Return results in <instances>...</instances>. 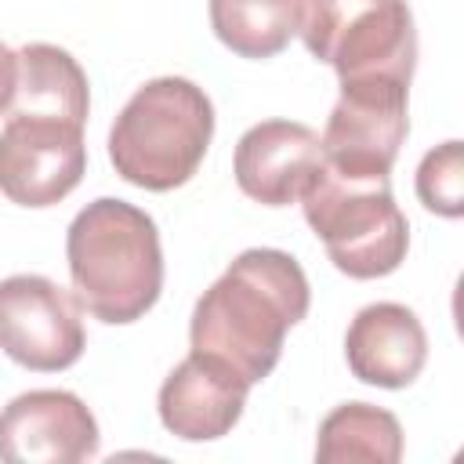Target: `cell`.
I'll return each mask as SVG.
<instances>
[{
	"label": "cell",
	"mask_w": 464,
	"mask_h": 464,
	"mask_svg": "<svg viewBox=\"0 0 464 464\" xmlns=\"http://www.w3.org/2000/svg\"><path fill=\"white\" fill-rule=\"evenodd\" d=\"M308 304L312 286L297 257L276 246H250L196 301L188 323L192 352L257 384L276 370L283 337L308 315Z\"/></svg>",
	"instance_id": "obj_1"
},
{
	"label": "cell",
	"mask_w": 464,
	"mask_h": 464,
	"mask_svg": "<svg viewBox=\"0 0 464 464\" xmlns=\"http://www.w3.org/2000/svg\"><path fill=\"white\" fill-rule=\"evenodd\" d=\"M72 294L102 323L141 319L163 290V246L156 221L116 196L87 203L65 236Z\"/></svg>",
	"instance_id": "obj_2"
},
{
	"label": "cell",
	"mask_w": 464,
	"mask_h": 464,
	"mask_svg": "<svg viewBox=\"0 0 464 464\" xmlns=\"http://www.w3.org/2000/svg\"><path fill=\"white\" fill-rule=\"evenodd\" d=\"M214 138V105L185 76H156L138 87L109 130L116 174L149 192L185 185Z\"/></svg>",
	"instance_id": "obj_3"
},
{
	"label": "cell",
	"mask_w": 464,
	"mask_h": 464,
	"mask_svg": "<svg viewBox=\"0 0 464 464\" xmlns=\"http://www.w3.org/2000/svg\"><path fill=\"white\" fill-rule=\"evenodd\" d=\"M301 210L337 272L352 279L392 276L406 257L410 225L392 196L388 174H341L323 160L301 192Z\"/></svg>",
	"instance_id": "obj_4"
},
{
	"label": "cell",
	"mask_w": 464,
	"mask_h": 464,
	"mask_svg": "<svg viewBox=\"0 0 464 464\" xmlns=\"http://www.w3.org/2000/svg\"><path fill=\"white\" fill-rule=\"evenodd\" d=\"M297 33L341 80H413L417 29L406 0H297Z\"/></svg>",
	"instance_id": "obj_5"
},
{
	"label": "cell",
	"mask_w": 464,
	"mask_h": 464,
	"mask_svg": "<svg viewBox=\"0 0 464 464\" xmlns=\"http://www.w3.org/2000/svg\"><path fill=\"white\" fill-rule=\"evenodd\" d=\"M410 80L399 76H359L341 80L337 105L330 109L326 130L319 138L323 160L341 174L381 178L392 174V163L406 141Z\"/></svg>",
	"instance_id": "obj_6"
},
{
	"label": "cell",
	"mask_w": 464,
	"mask_h": 464,
	"mask_svg": "<svg viewBox=\"0 0 464 464\" xmlns=\"http://www.w3.org/2000/svg\"><path fill=\"white\" fill-rule=\"evenodd\" d=\"M83 123L44 112H7L0 130V192L11 203L54 207L83 181Z\"/></svg>",
	"instance_id": "obj_7"
},
{
	"label": "cell",
	"mask_w": 464,
	"mask_h": 464,
	"mask_svg": "<svg viewBox=\"0 0 464 464\" xmlns=\"http://www.w3.org/2000/svg\"><path fill=\"white\" fill-rule=\"evenodd\" d=\"M0 348L25 370L72 366L87 348L76 294L33 272L0 279Z\"/></svg>",
	"instance_id": "obj_8"
},
{
	"label": "cell",
	"mask_w": 464,
	"mask_h": 464,
	"mask_svg": "<svg viewBox=\"0 0 464 464\" xmlns=\"http://www.w3.org/2000/svg\"><path fill=\"white\" fill-rule=\"evenodd\" d=\"M98 439L87 402L62 388L22 392L0 410L4 464H80L98 457Z\"/></svg>",
	"instance_id": "obj_9"
},
{
	"label": "cell",
	"mask_w": 464,
	"mask_h": 464,
	"mask_svg": "<svg viewBox=\"0 0 464 464\" xmlns=\"http://www.w3.org/2000/svg\"><path fill=\"white\" fill-rule=\"evenodd\" d=\"M319 163L323 145L312 127L294 120H261L236 141L232 174L250 199L265 207H290L301 199Z\"/></svg>",
	"instance_id": "obj_10"
},
{
	"label": "cell",
	"mask_w": 464,
	"mask_h": 464,
	"mask_svg": "<svg viewBox=\"0 0 464 464\" xmlns=\"http://www.w3.org/2000/svg\"><path fill=\"white\" fill-rule=\"evenodd\" d=\"M250 384L210 355L188 352L160 384V420L185 442H210L236 428Z\"/></svg>",
	"instance_id": "obj_11"
},
{
	"label": "cell",
	"mask_w": 464,
	"mask_h": 464,
	"mask_svg": "<svg viewBox=\"0 0 464 464\" xmlns=\"http://www.w3.org/2000/svg\"><path fill=\"white\" fill-rule=\"evenodd\" d=\"M344 359L362 384L406 388L428 362V334L406 304L377 301L355 312L344 334Z\"/></svg>",
	"instance_id": "obj_12"
},
{
	"label": "cell",
	"mask_w": 464,
	"mask_h": 464,
	"mask_svg": "<svg viewBox=\"0 0 464 464\" xmlns=\"http://www.w3.org/2000/svg\"><path fill=\"white\" fill-rule=\"evenodd\" d=\"M18 54V76L7 112H44L62 116L72 123H87L91 94H87V72L80 62L58 47V44H25Z\"/></svg>",
	"instance_id": "obj_13"
},
{
	"label": "cell",
	"mask_w": 464,
	"mask_h": 464,
	"mask_svg": "<svg viewBox=\"0 0 464 464\" xmlns=\"http://www.w3.org/2000/svg\"><path fill=\"white\" fill-rule=\"evenodd\" d=\"M402 457V424L395 413L370 402H341L334 406L315 439L319 464H395Z\"/></svg>",
	"instance_id": "obj_14"
},
{
	"label": "cell",
	"mask_w": 464,
	"mask_h": 464,
	"mask_svg": "<svg viewBox=\"0 0 464 464\" xmlns=\"http://www.w3.org/2000/svg\"><path fill=\"white\" fill-rule=\"evenodd\" d=\"M210 29L239 58H272L297 33V0H210Z\"/></svg>",
	"instance_id": "obj_15"
},
{
	"label": "cell",
	"mask_w": 464,
	"mask_h": 464,
	"mask_svg": "<svg viewBox=\"0 0 464 464\" xmlns=\"http://www.w3.org/2000/svg\"><path fill=\"white\" fill-rule=\"evenodd\" d=\"M417 199L442 218L464 214V149H460V141H442L431 152H424V160L417 167Z\"/></svg>",
	"instance_id": "obj_16"
},
{
	"label": "cell",
	"mask_w": 464,
	"mask_h": 464,
	"mask_svg": "<svg viewBox=\"0 0 464 464\" xmlns=\"http://www.w3.org/2000/svg\"><path fill=\"white\" fill-rule=\"evenodd\" d=\"M14 76H18V54L0 40V112L11 105L14 94Z\"/></svg>",
	"instance_id": "obj_17"
}]
</instances>
